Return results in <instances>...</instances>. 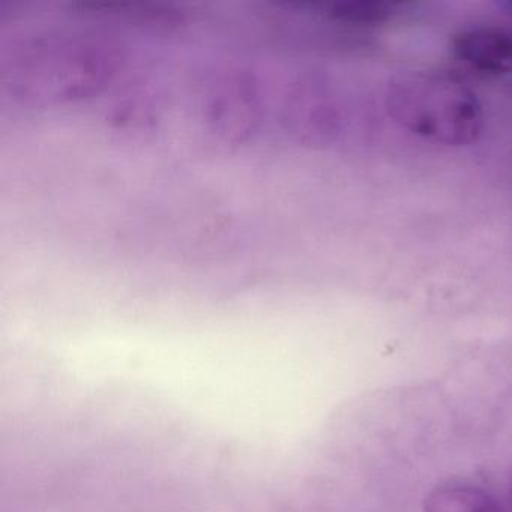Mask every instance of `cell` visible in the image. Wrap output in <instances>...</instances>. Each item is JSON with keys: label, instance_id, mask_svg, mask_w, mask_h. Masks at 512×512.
Here are the masks:
<instances>
[{"label": "cell", "instance_id": "cell-1", "mask_svg": "<svg viewBox=\"0 0 512 512\" xmlns=\"http://www.w3.org/2000/svg\"><path fill=\"white\" fill-rule=\"evenodd\" d=\"M385 103L395 124L437 145L469 146L478 142L484 131V109L478 95L449 74H398L386 88Z\"/></svg>", "mask_w": 512, "mask_h": 512}, {"label": "cell", "instance_id": "cell-2", "mask_svg": "<svg viewBox=\"0 0 512 512\" xmlns=\"http://www.w3.org/2000/svg\"><path fill=\"white\" fill-rule=\"evenodd\" d=\"M455 58L485 77L512 73V29L499 25H479L463 29L451 41Z\"/></svg>", "mask_w": 512, "mask_h": 512}, {"label": "cell", "instance_id": "cell-3", "mask_svg": "<svg viewBox=\"0 0 512 512\" xmlns=\"http://www.w3.org/2000/svg\"><path fill=\"white\" fill-rule=\"evenodd\" d=\"M424 512H508L494 494L466 482H445L428 491Z\"/></svg>", "mask_w": 512, "mask_h": 512}, {"label": "cell", "instance_id": "cell-4", "mask_svg": "<svg viewBox=\"0 0 512 512\" xmlns=\"http://www.w3.org/2000/svg\"><path fill=\"white\" fill-rule=\"evenodd\" d=\"M398 4L385 0H347L326 8L343 25H373L391 19Z\"/></svg>", "mask_w": 512, "mask_h": 512}, {"label": "cell", "instance_id": "cell-5", "mask_svg": "<svg viewBox=\"0 0 512 512\" xmlns=\"http://www.w3.org/2000/svg\"><path fill=\"white\" fill-rule=\"evenodd\" d=\"M509 512H512V482L511 488H509Z\"/></svg>", "mask_w": 512, "mask_h": 512}]
</instances>
